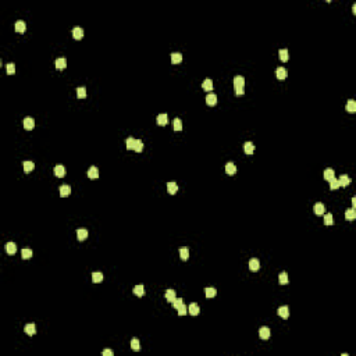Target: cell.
<instances>
[{
    "label": "cell",
    "mask_w": 356,
    "mask_h": 356,
    "mask_svg": "<svg viewBox=\"0 0 356 356\" xmlns=\"http://www.w3.org/2000/svg\"><path fill=\"white\" fill-rule=\"evenodd\" d=\"M22 125H24V128H25L27 131L33 130V127H35V120H33L32 117H27V118H24V121H22Z\"/></svg>",
    "instance_id": "cell-1"
},
{
    "label": "cell",
    "mask_w": 356,
    "mask_h": 356,
    "mask_svg": "<svg viewBox=\"0 0 356 356\" xmlns=\"http://www.w3.org/2000/svg\"><path fill=\"white\" fill-rule=\"evenodd\" d=\"M199 312H200V309H199L198 303L194 302V303H191V305L188 306V313H189L191 316H198Z\"/></svg>",
    "instance_id": "cell-2"
},
{
    "label": "cell",
    "mask_w": 356,
    "mask_h": 356,
    "mask_svg": "<svg viewBox=\"0 0 356 356\" xmlns=\"http://www.w3.org/2000/svg\"><path fill=\"white\" fill-rule=\"evenodd\" d=\"M277 313L278 316L282 317V319H288L289 317V307L288 306H281V307H278Z\"/></svg>",
    "instance_id": "cell-3"
},
{
    "label": "cell",
    "mask_w": 356,
    "mask_h": 356,
    "mask_svg": "<svg viewBox=\"0 0 356 356\" xmlns=\"http://www.w3.org/2000/svg\"><path fill=\"white\" fill-rule=\"evenodd\" d=\"M234 87L237 89H241V88L245 87V78L242 75H237L234 78Z\"/></svg>",
    "instance_id": "cell-4"
},
{
    "label": "cell",
    "mask_w": 356,
    "mask_h": 356,
    "mask_svg": "<svg viewBox=\"0 0 356 356\" xmlns=\"http://www.w3.org/2000/svg\"><path fill=\"white\" fill-rule=\"evenodd\" d=\"M270 335H271V331H270L269 327H262L259 330V337L262 339H269Z\"/></svg>",
    "instance_id": "cell-5"
},
{
    "label": "cell",
    "mask_w": 356,
    "mask_h": 356,
    "mask_svg": "<svg viewBox=\"0 0 356 356\" xmlns=\"http://www.w3.org/2000/svg\"><path fill=\"white\" fill-rule=\"evenodd\" d=\"M88 177H89L90 180H97V178H99V170H97V167L92 165V167L88 170Z\"/></svg>",
    "instance_id": "cell-6"
},
{
    "label": "cell",
    "mask_w": 356,
    "mask_h": 356,
    "mask_svg": "<svg viewBox=\"0 0 356 356\" xmlns=\"http://www.w3.org/2000/svg\"><path fill=\"white\" fill-rule=\"evenodd\" d=\"M24 331H25V334H28L29 337L35 335V334H36V327H35V324H33V323L27 324L25 327H24Z\"/></svg>",
    "instance_id": "cell-7"
},
{
    "label": "cell",
    "mask_w": 356,
    "mask_h": 356,
    "mask_svg": "<svg viewBox=\"0 0 356 356\" xmlns=\"http://www.w3.org/2000/svg\"><path fill=\"white\" fill-rule=\"evenodd\" d=\"M72 36H74V39L79 40L83 38V29L81 28V27H75V28L72 29Z\"/></svg>",
    "instance_id": "cell-8"
},
{
    "label": "cell",
    "mask_w": 356,
    "mask_h": 356,
    "mask_svg": "<svg viewBox=\"0 0 356 356\" xmlns=\"http://www.w3.org/2000/svg\"><path fill=\"white\" fill-rule=\"evenodd\" d=\"M53 173H54V175H56V177L61 178V177L65 175V169L61 164H58V165H56V167L53 169Z\"/></svg>",
    "instance_id": "cell-9"
},
{
    "label": "cell",
    "mask_w": 356,
    "mask_h": 356,
    "mask_svg": "<svg viewBox=\"0 0 356 356\" xmlns=\"http://www.w3.org/2000/svg\"><path fill=\"white\" fill-rule=\"evenodd\" d=\"M287 75H288V72L284 67H278V68L276 70V77H277L278 79H281V81L287 78Z\"/></svg>",
    "instance_id": "cell-10"
},
{
    "label": "cell",
    "mask_w": 356,
    "mask_h": 356,
    "mask_svg": "<svg viewBox=\"0 0 356 356\" xmlns=\"http://www.w3.org/2000/svg\"><path fill=\"white\" fill-rule=\"evenodd\" d=\"M70 194H71V187H70V185H61V188H60L61 198H67Z\"/></svg>",
    "instance_id": "cell-11"
},
{
    "label": "cell",
    "mask_w": 356,
    "mask_h": 356,
    "mask_svg": "<svg viewBox=\"0 0 356 356\" xmlns=\"http://www.w3.org/2000/svg\"><path fill=\"white\" fill-rule=\"evenodd\" d=\"M244 152L246 153V155H252L253 152H255V145H253L252 142H245L244 143Z\"/></svg>",
    "instance_id": "cell-12"
},
{
    "label": "cell",
    "mask_w": 356,
    "mask_h": 356,
    "mask_svg": "<svg viewBox=\"0 0 356 356\" xmlns=\"http://www.w3.org/2000/svg\"><path fill=\"white\" fill-rule=\"evenodd\" d=\"M6 252H7L8 255H14V253L17 252V245H15L14 242H7V244H6Z\"/></svg>",
    "instance_id": "cell-13"
},
{
    "label": "cell",
    "mask_w": 356,
    "mask_h": 356,
    "mask_svg": "<svg viewBox=\"0 0 356 356\" xmlns=\"http://www.w3.org/2000/svg\"><path fill=\"white\" fill-rule=\"evenodd\" d=\"M77 238H78V241H85L88 238V231L85 230V228H79V230H77Z\"/></svg>",
    "instance_id": "cell-14"
},
{
    "label": "cell",
    "mask_w": 356,
    "mask_h": 356,
    "mask_svg": "<svg viewBox=\"0 0 356 356\" xmlns=\"http://www.w3.org/2000/svg\"><path fill=\"white\" fill-rule=\"evenodd\" d=\"M14 28H15V31H17L18 33H24V32H25V29H27V25H25V22L20 20V21L15 22V27H14Z\"/></svg>",
    "instance_id": "cell-15"
},
{
    "label": "cell",
    "mask_w": 356,
    "mask_h": 356,
    "mask_svg": "<svg viewBox=\"0 0 356 356\" xmlns=\"http://www.w3.org/2000/svg\"><path fill=\"white\" fill-rule=\"evenodd\" d=\"M313 210H314V213H316L317 216H323L324 212H326V206H324L323 203H316Z\"/></svg>",
    "instance_id": "cell-16"
},
{
    "label": "cell",
    "mask_w": 356,
    "mask_h": 356,
    "mask_svg": "<svg viewBox=\"0 0 356 356\" xmlns=\"http://www.w3.org/2000/svg\"><path fill=\"white\" fill-rule=\"evenodd\" d=\"M225 173L228 174V175H234V174L237 173V165H235L234 163H227V165H225Z\"/></svg>",
    "instance_id": "cell-17"
},
{
    "label": "cell",
    "mask_w": 356,
    "mask_h": 356,
    "mask_svg": "<svg viewBox=\"0 0 356 356\" xmlns=\"http://www.w3.org/2000/svg\"><path fill=\"white\" fill-rule=\"evenodd\" d=\"M157 124L159 125H162V127L167 125V124H169V115L167 114H159L157 115Z\"/></svg>",
    "instance_id": "cell-18"
},
{
    "label": "cell",
    "mask_w": 356,
    "mask_h": 356,
    "mask_svg": "<svg viewBox=\"0 0 356 356\" xmlns=\"http://www.w3.org/2000/svg\"><path fill=\"white\" fill-rule=\"evenodd\" d=\"M339 187H348L349 184H351V178H349V175H346V174H344V175L339 177Z\"/></svg>",
    "instance_id": "cell-19"
},
{
    "label": "cell",
    "mask_w": 356,
    "mask_h": 356,
    "mask_svg": "<svg viewBox=\"0 0 356 356\" xmlns=\"http://www.w3.org/2000/svg\"><path fill=\"white\" fill-rule=\"evenodd\" d=\"M54 67L57 70H64L65 67H67V61H65V58H57V60L54 61Z\"/></svg>",
    "instance_id": "cell-20"
},
{
    "label": "cell",
    "mask_w": 356,
    "mask_h": 356,
    "mask_svg": "<svg viewBox=\"0 0 356 356\" xmlns=\"http://www.w3.org/2000/svg\"><path fill=\"white\" fill-rule=\"evenodd\" d=\"M164 298L167 299V302H171V303H173V301L177 298V296H175V291H174V289H167V291H165V294H164Z\"/></svg>",
    "instance_id": "cell-21"
},
{
    "label": "cell",
    "mask_w": 356,
    "mask_h": 356,
    "mask_svg": "<svg viewBox=\"0 0 356 356\" xmlns=\"http://www.w3.org/2000/svg\"><path fill=\"white\" fill-rule=\"evenodd\" d=\"M249 269L252 270V271H257V270L260 269L259 259H250V262H249Z\"/></svg>",
    "instance_id": "cell-22"
},
{
    "label": "cell",
    "mask_w": 356,
    "mask_h": 356,
    "mask_svg": "<svg viewBox=\"0 0 356 356\" xmlns=\"http://www.w3.org/2000/svg\"><path fill=\"white\" fill-rule=\"evenodd\" d=\"M202 88L205 90H207V92H210V90L213 89V81L210 78H206L205 81H203V83H202Z\"/></svg>",
    "instance_id": "cell-23"
},
{
    "label": "cell",
    "mask_w": 356,
    "mask_h": 356,
    "mask_svg": "<svg viewBox=\"0 0 356 356\" xmlns=\"http://www.w3.org/2000/svg\"><path fill=\"white\" fill-rule=\"evenodd\" d=\"M206 103H207L209 106H214V104L217 103V96L214 93H209L207 96H206Z\"/></svg>",
    "instance_id": "cell-24"
},
{
    "label": "cell",
    "mask_w": 356,
    "mask_h": 356,
    "mask_svg": "<svg viewBox=\"0 0 356 356\" xmlns=\"http://www.w3.org/2000/svg\"><path fill=\"white\" fill-rule=\"evenodd\" d=\"M167 191H169L170 195L177 194V191H178V185H177L175 182H167Z\"/></svg>",
    "instance_id": "cell-25"
},
{
    "label": "cell",
    "mask_w": 356,
    "mask_h": 356,
    "mask_svg": "<svg viewBox=\"0 0 356 356\" xmlns=\"http://www.w3.org/2000/svg\"><path fill=\"white\" fill-rule=\"evenodd\" d=\"M345 219L349 220V221H352V220L356 219V210L355 209H349V210H346L345 212Z\"/></svg>",
    "instance_id": "cell-26"
},
{
    "label": "cell",
    "mask_w": 356,
    "mask_h": 356,
    "mask_svg": "<svg viewBox=\"0 0 356 356\" xmlns=\"http://www.w3.org/2000/svg\"><path fill=\"white\" fill-rule=\"evenodd\" d=\"M134 294L137 296H143L145 295V287L143 285H137V287H134Z\"/></svg>",
    "instance_id": "cell-27"
},
{
    "label": "cell",
    "mask_w": 356,
    "mask_h": 356,
    "mask_svg": "<svg viewBox=\"0 0 356 356\" xmlns=\"http://www.w3.org/2000/svg\"><path fill=\"white\" fill-rule=\"evenodd\" d=\"M278 54H280V58L281 61H284V63H287L288 60H289V53H288L287 49H281L280 52H278Z\"/></svg>",
    "instance_id": "cell-28"
},
{
    "label": "cell",
    "mask_w": 356,
    "mask_h": 356,
    "mask_svg": "<svg viewBox=\"0 0 356 356\" xmlns=\"http://www.w3.org/2000/svg\"><path fill=\"white\" fill-rule=\"evenodd\" d=\"M346 110H348L349 113H356V102L353 100V99L348 100V103H346Z\"/></svg>",
    "instance_id": "cell-29"
},
{
    "label": "cell",
    "mask_w": 356,
    "mask_h": 356,
    "mask_svg": "<svg viewBox=\"0 0 356 356\" xmlns=\"http://www.w3.org/2000/svg\"><path fill=\"white\" fill-rule=\"evenodd\" d=\"M182 61V54L181 53H173L171 54V63L173 64H180Z\"/></svg>",
    "instance_id": "cell-30"
},
{
    "label": "cell",
    "mask_w": 356,
    "mask_h": 356,
    "mask_svg": "<svg viewBox=\"0 0 356 356\" xmlns=\"http://www.w3.org/2000/svg\"><path fill=\"white\" fill-rule=\"evenodd\" d=\"M22 167H24V171H25V173H31V171L35 169V164H33V162H24L22 163Z\"/></svg>",
    "instance_id": "cell-31"
},
{
    "label": "cell",
    "mask_w": 356,
    "mask_h": 356,
    "mask_svg": "<svg viewBox=\"0 0 356 356\" xmlns=\"http://www.w3.org/2000/svg\"><path fill=\"white\" fill-rule=\"evenodd\" d=\"M278 281H280V284L281 285H285V284H288L289 282V278H288V274L285 273V271H282V273L278 276Z\"/></svg>",
    "instance_id": "cell-32"
},
{
    "label": "cell",
    "mask_w": 356,
    "mask_h": 356,
    "mask_svg": "<svg viewBox=\"0 0 356 356\" xmlns=\"http://www.w3.org/2000/svg\"><path fill=\"white\" fill-rule=\"evenodd\" d=\"M324 178L327 181H331V180H334L335 178V173H334V170H331V169H327L326 171H324Z\"/></svg>",
    "instance_id": "cell-33"
},
{
    "label": "cell",
    "mask_w": 356,
    "mask_h": 356,
    "mask_svg": "<svg viewBox=\"0 0 356 356\" xmlns=\"http://www.w3.org/2000/svg\"><path fill=\"white\" fill-rule=\"evenodd\" d=\"M134 150L137 152V153H140V152L143 150V143H142V140H140V139H135V145H134Z\"/></svg>",
    "instance_id": "cell-34"
},
{
    "label": "cell",
    "mask_w": 356,
    "mask_h": 356,
    "mask_svg": "<svg viewBox=\"0 0 356 356\" xmlns=\"http://www.w3.org/2000/svg\"><path fill=\"white\" fill-rule=\"evenodd\" d=\"M77 96H78V99H83V97H87V89H85L83 87L77 88Z\"/></svg>",
    "instance_id": "cell-35"
},
{
    "label": "cell",
    "mask_w": 356,
    "mask_h": 356,
    "mask_svg": "<svg viewBox=\"0 0 356 356\" xmlns=\"http://www.w3.org/2000/svg\"><path fill=\"white\" fill-rule=\"evenodd\" d=\"M205 292H206V298H214L217 295L216 288H206Z\"/></svg>",
    "instance_id": "cell-36"
},
{
    "label": "cell",
    "mask_w": 356,
    "mask_h": 356,
    "mask_svg": "<svg viewBox=\"0 0 356 356\" xmlns=\"http://www.w3.org/2000/svg\"><path fill=\"white\" fill-rule=\"evenodd\" d=\"M180 256L182 260H188V257H189V249L188 248H181L180 249Z\"/></svg>",
    "instance_id": "cell-37"
},
{
    "label": "cell",
    "mask_w": 356,
    "mask_h": 356,
    "mask_svg": "<svg viewBox=\"0 0 356 356\" xmlns=\"http://www.w3.org/2000/svg\"><path fill=\"white\" fill-rule=\"evenodd\" d=\"M92 281H93V282H102V281H103V274L99 273V271L93 273L92 274Z\"/></svg>",
    "instance_id": "cell-38"
},
{
    "label": "cell",
    "mask_w": 356,
    "mask_h": 356,
    "mask_svg": "<svg viewBox=\"0 0 356 356\" xmlns=\"http://www.w3.org/2000/svg\"><path fill=\"white\" fill-rule=\"evenodd\" d=\"M177 312H178V314H180V316H185V314L188 313V306H185L182 303V305H180L178 307H177Z\"/></svg>",
    "instance_id": "cell-39"
},
{
    "label": "cell",
    "mask_w": 356,
    "mask_h": 356,
    "mask_svg": "<svg viewBox=\"0 0 356 356\" xmlns=\"http://www.w3.org/2000/svg\"><path fill=\"white\" fill-rule=\"evenodd\" d=\"M324 224H326V225H332V224H334V217H332V214L328 213V214L324 216Z\"/></svg>",
    "instance_id": "cell-40"
},
{
    "label": "cell",
    "mask_w": 356,
    "mask_h": 356,
    "mask_svg": "<svg viewBox=\"0 0 356 356\" xmlns=\"http://www.w3.org/2000/svg\"><path fill=\"white\" fill-rule=\"evenodd\" d=\"M31 256H32V250L31 249H22L21 250V257L22 259H31Z\"/></svg>",
    "instance_id": "cell-41"
},
{
    "label": "cell",
    "mask_w": 356,
    "mask_h": 356,
    "mask_svg": "<svg viewBox=\"0 0 356 356\" xmlns=\"http://www.w3.org/2000/svg\"><path fill=\"white\" fill-rule=\"evenodd\" d=\"M173 124H174V131H177V132H178V131L182 130V121H181L180 118H175L173 121Z\"/></svg>",
    "instance_id": "cell-42"
},
{
    "label": "cell",
    "mask_w": 356,
    "mask_h": 356,
    "mask_svg": "<svg viewBox=\"0 0 356 356\" xmlns=\"http://www.w3.org/2000/svg\"><path fill=\"white\" fill-rule=\"evenodd\" d=\"M131 348H132L134 351H139V349H140L139 339H138V338H132V339H131Z\"/></svg>",
    "instance_id": "cell-43"
},
{
    "label": "cell",
    "mask_w": 356,
    "mask_h": 356,
    "mask_svg": "<svg viewBox=\"0 0 356 356\" xmlns=\"http://www.w3.org/2000/svg\"><path fill=\"white\" fill-rule=\"evenodd\" d=\"M330 188L332 189V191H337V189L339 188V182H338V180H337V178H334V180L330 181Z\"/></svg>",
    "instance_id": "cell-44"
},
{
    "label": "cell",
    "mask_w": 356,
    "mask_h": 356,
    "mask_svg": "<svg viewBox=\"0 0 356 356\" xmlns=\"http://www.w3.org/2000/svg\"><path fill=\"white\" fill-rule=\"evenodd\" d=\"M14 72H15V64H13V63L7 64V74L8 75H13Z\"/></svg>",
    "instance_id": "cell-45"
},
{
    "label": "cell",
    "mask_w": 356,
    "mask_h": 356,
    "mask_svg": "<svg viewBox=\"0 0 356 356\" xmlns=\"http://www.w3.org/2000/svg\"><path fill=\"white\" fill-rule=\"evenodd\" d=\"M134 145H135V139L134 138H128L127 139V149H134Z\"/></svg>",
    "instance_id": "cell-46"
},
{
    "label": "cell",
    "mask_w": 356,
    "mask_h": 356,
    "mask_svg": "<svg viewBox=\"0 0 356 356\" xmlns=\"http://www.w3.org/2000/svg\"><path fill=\"white\" fill-rule=\"evenodd\" d=\"M180 305H182V299H181V298H178V299H177V298H175V299H174V301H173V306H174V307H175V309H177V307H178V306H180Z\"/></svg>",
    "instance_id": "cell-47"
},
{
    "label": "cell",
    "mask_w": 356,
    "mask_h": 356,
    "mask_svg": "<svg viewBox=\"0 0 356 356\" xmlns=\"http://www.w3.org/2000/svg\"><path fill=\"white\" fill-rule=\"evenodd\" d=\"M113 355H114V352L112 349H104L103 351V356H113Z\"/></svg>",
    "instance_id": "cell-48"
},
{
    "label": "cell",
    "mask_w": 356,
    "mask_h": 356,
    "mask_svg": "<svg viewBox=\"0 0 356 356\" xmlns=\"http://www.w3.org/2000/svg\"><path fill=\"white\" fill-rule=\"evenodd\" d=\"M235 92H237V95H238V96H241V95H244V93H245L244 88H241V89H237V90H235Z\"/></svg>",
    "instance_id": "cell-49"
},
{
    "label": "cell",
    "mask_w": 356,
    "mask_h": 356,
    "mask_svg": "<svg viewBox=\"0 0 356 356\" xmlns=\"http://www.w3.org/2000/svg\"><path fill=\"white\" fill-rule=\"evenodd\" d=\"M352 206H353L352 209H355V207H356V198H355V196L352 198Z\"/></svg>",
    "instance_id": "cell-50"
},
{
    "label": "cell",
    "mask_w": 356,
    "mask_h": 356,
    "mask_svg": "<svg viewBox=\"0 0 356 356\" xmlns=\"http://www.w3.org/2000/svg\"><path fill=\"white\" fill-rule=\"evenodd\" d=\"M352 10H353V14H356V4H353L352 6Z\"/></svg>",
    "instance_id": "cell-51"
}]
</instances>
